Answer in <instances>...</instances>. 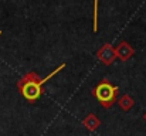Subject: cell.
<instances>
[{"label": "cell", "instance_id": "6da1fadb", "mask_svg": "<svg viewBox=\"0 0 146 136\" xmlns=\"http://www.w3.org/2000/svg\"><path fill=\"white\" fill-rule=\"evenodd\" d=\"M62 68H65V64H61L60 67H57L52 72H50L47 77H44V78H41V81H38V82H24V84H21V85H19V90L21 92V95L27 99V101H30V102H34V101H37L40 96H41V94H43V85L48 81L50 78H52L54 75H57Z\"/></svg>", "mask_w": 146, "mask_h": 136}, {"label": "cell", "instance_id": "7a4b0ae2", "mask_svg": "<svg viewBox=\"0 0 146 136\" xmlns=\"http://www.w3.org/2000/svg\"><path fill=\"white\" fill-rule=\"evenodd\" d=\"M119 88L116 85H112L109 81L104 80L102 82H99L97 87L92 90V95L97 98V101L104 106V108H111L118 98Z\"/></svg>", "mask_w": 146, "mask_h": 136}, {"label": "cell", "instance_id": "3957f363", "mask_svg": "<svg viewBox=\"0 0 146 136\" xmlns=\"http://www.w3.org/2000/svg\"><path fill=\"white\" fill-rule=\"evenodd\" d=\"M97 57H98V60H99L102 64H105V65L113 64L115 60H116L115 47H112L109 43H105V44L97 51Z\"/></svg>", "mask_w": 146, "mask_h": 136}, {"label": "cell", "instance_id": "277c9868", "mask_svg": "<svg viewBox=\"0 0 146 136\" xmlns=\"http://www.w3.org/2000/svg\"><path fill=\"white\" fill-rule=\"evenodd\" d=\"M115 54H116V60H121L122 62H126V61H129L133 57L135 48L128 41H121L115 47Z\"/></svg>", "mask_w": 146, "mask_h": 136}, {"label": "cell", "instance_id": "5b68a950", "mask_svg": "<svg viewBox=\"0 0 146 136\" xmlns=\"http://www.w3.org/2000/svg\"><path fill=\"white\" fill-rule=\"evenodd\" d=\"M82 125L88 129V131H97L101 125V121L97 118L95 113H90L88 116H85L82 119Z\"/></svg>", "mask_w": 146, "mask_h": 136}, {"label": "cell", "instance_id": "8992f818", "mask_svg": "<svg viewBox=\"0 0 146 136\" xmlns=\"http://www.w3.org/2000/svg\"><path fill=\"white\" fill-rule=\"evenodd\" d=\"M118 105H119V108H121L122 111H129V109L135 105V101H133V98H132L131 95L125 94V95H122V96L118 99Z\"/></svg>", "mask_w": 146, "mask_h": 136}, {"label": "cell", "instance_id": "52a82bcc", "mask_svg": "<svg viewBox=\"0 0 146 136\" xmlns=\"http://www.w3.org/2000/svg\"><path fill=\"white\" fill-rule=\"evenodd\" d=\"M38 81H41V77H40L36 71H30V72H27L26 75H23V77L19 80L17 87L21 85V84H24V82H38Z\"/></svg>", "mask_w": 146, "mask_h": 136}, {"label": "cell", "instance_id": "ba28073f", "mask_svg": "<svg viewBox=\"0 0 146 136\" xmlns=\"http://www.w3.org/2000/svg\"><path fill=\"white\" fill-rule=\"evenodd\" d=\"M98 4H99V0H94V20H92V30L94 31L98 30Z\"/></svg>", "mask_w": 146, "mask_h": 136}, {"label": "cell", "instance_id": "9c48e42d", "mask_svg": "<svg viewBox=\"0 0 146 136\" xmlns=\"http://www.w3.org/2000/svg\"><path fill=\"white\" fill-rule=\"evenodd\" d=\"M143 121H145V122H146V112H145V113H143Z\"/></svg>", "mask_w": 146, "mask_h": 136}, {"label": "cell", "instance_id": "30bf717a", "mask_svg": "<svg viewBox=\"0 0 146 136\" xmlns=\"http://www.w3.org/2000/svg\"><path fill=\"white\" fill-rule=\"evenodd\" d=\"M0 34H1V31H0Z\"/></svg>", "mask_w": 146, "mask_h": 136}]
</instances>
